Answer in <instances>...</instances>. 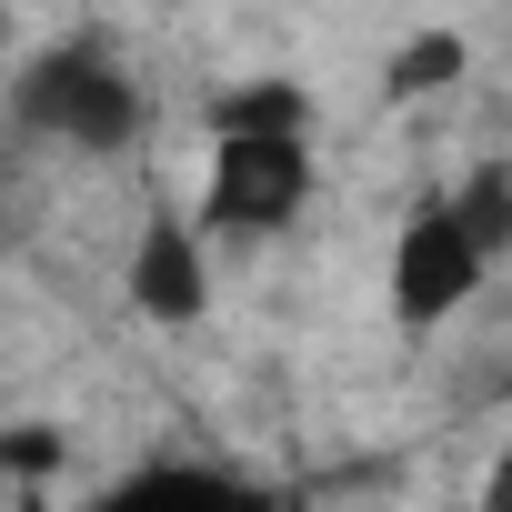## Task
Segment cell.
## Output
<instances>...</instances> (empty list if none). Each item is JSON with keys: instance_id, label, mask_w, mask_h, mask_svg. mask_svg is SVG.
<instances>
[{"instance_id": "277c9868", "label": "cell", "mask_w": 512, "mask_h": 512, "mask_svg": "<svg viewBox=\"0 0 512 512\" xmlns=\"http://www.w3.org/2000/svg\"><path fill=\"white\" fill-rule=\"evenodd\" d=\"M121 292L151 332H191L211 312V231L181 211V201H151L141 231H131V262H121Z\"/></svg>"}, {"instance_id": "9c48e42d", "label": "cell", "mask_w": 512, "mask_h": 512, "mask_svg": "<svg viewBox=\"0 0 512 512\" xmlns=\"http://www.w3.org/2000/svg\"><path fill=\"white\" fill-rule=\"evenodd\" d=\"M11 41H21V21H11V0H0V61H11Z\"/></svg>"}, {"instance_id": "6da1fadb", "label": "cell", "mask_w": 512, "mask_h": 512, "mask_svg": "<svg viewBox=\"0 0 512 512\" xmlns=\"http://www.w3.org/2000/svg\"><path fill=\"white\" fill-rule=\"evenodd\" d=\"M11 111H21L41 141L91 151V161H111V151H131V141L151 131V91H141V71H131L101 31L41 41V51L21 61V81H11Z\"/></svg>"}, {"instance_id": "ba28073f", "label": "cell", "mask_w": 512, "mask_h": 512, "mask_svg": "<svg viewBox=\"0 0 512 512\" xmlns=\"http://www.w3.org/2000/svg\"><path fill=\"white\" fill-rule=\"evenodd\" d=\"M61 462H71L61 422H11V432H0V482H51Z\"/></svg>"}, {"instance_id": "52a82bcc", "label": "cell", "mask_w": 512, "mask_h": 512, "mask_svg": "<svg viewBox=\"0 0 512 512\" xmlns=\"http://www.w3.org/2000/svg\"><path fill=\"white\" fill-rule=\"evenodd\" d=\"M442 201H452V211L472 221V241L492 251V262L512 251V171H502V161H482V171H472L462 191H442Z\"/></svg>"}, {"instance_id": "7a4b0ae2", "label": "cell", "mask_w": 512, "mask_h": 512, "mask_svg": "<svg viewBox=\"0 0 512 512\" xmlns=\"http://www.w3.org/2000/svg\"><path fill=\"white\" fill-rule=\"evenodd\" d=\"M312 191H322L312 131H211V171H201L191 221L221 241H272L312 211Z\"/></svg>"}, {"instance_id": "5b68a950", "label": "cell", "mask_w": 512, "mask_h": 512, "mask_svg": "<svg viewBox=\"0 0 512 512\" xmlns=\"http://www.w3.org/2000/svg\"><path fill=\"white\" fill-rule=\"evenodd\" d=\"M201 131H312V91L292 71H251L201 101Z\"/></svg>"}, {"instance_id": "8992f818", "label": "cell", "mask_w": 512, "mask_h": 512, "mask_svg": "<svg viewBox=\"0 0 512 512\" xmlns=\"http://www.w3.org/2000/svg\"><path fill=\"white\" fill-rule=\"evenodd\" d=\"M462 71H472V41L462 31H402V51L382 61V101L392 111L442 101V91H462Z\"/></svg>"}, {"instance_id": "3957f363", "label": "cell", "mask_w": 512, "mask_h": 512, "mask_svg": "<svg viewBox=\"0 0 512 512\" xmlns=\"http://www.w3.org/2000/svg\"><path fill=\"white\" fill-rule=\"evenodd\" d=\"M482 282H492V251L472 241V221H462L452 201H422V211L392 231L382 292H392V322H402V332H442L452 312L482 302Z\"/></svg>"}]
</instances>
